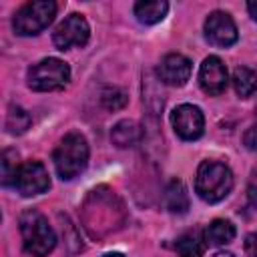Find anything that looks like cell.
Listing matches in <instances>:
<instances>
[{"label": "cell", "instance_id": "obj_25", "mask_svg": "<svg viewBox=\"0 0 257 257\" xmlns=\"http://www.w3.org/2000/svg\"><path fill=\"white\" fill-rule=\"evenodd\" d=\"M247 10H249V14L253 16V20H257V0L247 2Z\"/></svg>", "mask_w": 257, "mask_h": 257}, {"label": "cell", "instance_id": "obj_17", "mask_svg": "<svg viewBox=\"0 0 257 257\" xmlns=\"http://www.w3.org/2000/svg\"><path fill=\"white\" fill-rule=\"evenodd\" d=\"M205 239L213 245H227L235 239V225L225 219H215L205 229Z\"/></svg>", "mask_w": 257, "mask_h": 257}, {"label": "cell", "instance_id": "obj_10", "mask_svg": "<svg viewBox=\"0 0 257 257\" xmlns=\"http://www.w3.org/2000/svg\"><path fill=\"white\" fill-rule=\"evenodd\" d=\"M205 36L211 44L215 46H221V48H227L231 44L237 42V26L233 22V18L227 14V12H221V10H215L207 16L205 20Z\"/></svg>", "mask_w": 257, "mask_h": 257}, {"label": "cell", "instance_id": "obj_15", "mask_svg": "<svg viewBox=\"0 0 257 257\" xmlns=\"http://www.w3.org/2000/svg\"><path fill=\"white\" fill-rule=\"evenodd\" d=\"M165 207H167V211L177 213V215L187 213V209H189V195H187V189H185V185L181 181L173 179L165 187Z\"/></svg>", "mask_w": 257, "mask_h": 257}, {"label": "cell", "instance_id": "obj_26", "mask_svg": "<svg viewBox=\"0 0 257 257\" xmlns=\"http://www.w3.org/2000/svg\"><path fill=\"white\" fill-rule=\"evenodd\" d=\"M213 257H233V253H229V251H219V253H215Z\"/></svg>", "mask_w": 257, "mask_h": 257}, {"label": "cell", "instance_id": "obj_3", "mask_svg": "<svg viewBox=\"0 0 257 257\" xmlns=\"http://www.w3.org/2000/svg\"><path fill=\"white\" fill-rule=\"evenodd\" d=\"M233 189V173L225 163L203 161L197 169L195 191L207 203H219Z\"/></svg>", "mask_w": 257, "mask_h": 257}, {"label": "cell", "instance_id": "obj_20", "mask_svg": "<svg viewBox=\"0 0 257 257\" xmlns=\"http://www.w3.org/2000/svg\"><path fill=\"white\" fill-rule=\"evenodd\" d=\"M22 163H18V155L16 151H4L2 155V185L4 187H12L14 185V177L18 173V167Z\"/></svg>", "mask_w": 257, "mask_h": 257}, {"label": "cell", "instance_id": "obj_2", "mask_svg": "<svg viewBox=\"0 0 257 257\" xmlns=\"http://www.w3.org/2000/svg\"><path fill=\"white\" fill-rule=\"evenodd\" d=\"M20 235L22 247L30 257H46L56 245L54 229L36 209H28L20 215Z\"/></svg>", "mask_w": 257, "mask_h": 257}, {"label": "cell", "instance_id": "obj_13", "mask_svg": "<svg viewBox=\"0 0 257 257\" xmlns=\"http://www.w3.org/2000/svg\"><path fill=\"white\" fill-rule=\"evenodd\" d=\"M205 241L207 239L199 229L187 231L177 237V243H175L177 255L179 257H201L205 253Z\"/></svg>", "mask_w": 257, "mask_h": 257}, {"label": "cell", "instance_id": "obj_1", "mask_svg": "<svg viewBox=\"0 0 257 257\" xmlns=\"http://www.w3.org/2000/svg\"><path fill=\"white\" fill-rule=\"evenodd\" d=\"M122 203L106 189H94L84 201L82 221L92 237H104L122 225Z\"/></svg>", "mask_w": 257, "mask_h": 257}, {"label": "cell", "instance_id": "obj_19", "mask_svg": "<svg viewBox=\"0 0 257 257\" xmlns=\"http://www.w3.org/2000/svg\"><path fill=\"white\" fill-rule=\"evenodd\" d=\"M30 126V114L20 106H10L6 114V128L10 135H22Z\"/></svg>", "mask_w": 257, "mask_h": 257}, {"label": "cell", "instance_id": "obj_23", "mask_svg": "<svg viewBox=\"0 0 257 257\" xmlns=\"http://www.w3.org/2000/svg\"><path fill=\"white\" fill-rule=\"evenodd\" d=\"M245 251L249 257H257V231H253L245 237Z\"/></svg>", "mask_w": 257, "mask_h": 257}, {"label": "cell", "instance_id": "obj_8", "mask_svg": "<svg viewBox=\"0 0 257 257\" xmlns=\"http://www.w3.org/2000/svg\"><path fill=\"white\" fill-rule=\"evenodd\" d=\"M88 36H90V28H88V22L84 20V16L80 14H70L66 16L54 30V46L58 50H68L72 46H84L88 42Z\"/></svg>", "mask_w": 257, "mask_h": 257}, {"label": "cell", "instance_id": "obj_27", "mask_svg": "<svg viewBox=\"0 0 257 257\" xmlns=\"http://www.w3.org/2000/svg\"><path fill=\"white\" fill-rule=\"evenodd\" d=\"M104 257H124V255L122 253H106Z\"/></svg>", "mask_w": 257, "mask_h": 257}, {"label": "cell", "instance_id": "obj_16", "mask_svg": "<svg viewBox=\"0 0 257 257\" xmlns=\"http://www.w3.org/2000/svg\"><path fill=\"white\" fill-rule=\"evenodd\" d=\"M110 139L116 147L124 149V147H135L141 141V126L135 120H120L114 124Z\"/></svg>", "mask_w": 257, "mask_h": 257}, {"label": "cell", "instance_id": "obj_22", "mask_svg": "<svg viewBox=\"0 0 257 257\" xmlns=\"http://www.w3.org/2000/svg\"><path fill=\"white\" fill-rule=\"evenodd\" d=\"M247 199H249V205L257 209V169L251 173L249 177V185H247Z\"/></svg>", "mask_w": 257, "mask_h": 257}, {"label": "cell", "instance_id": "obj_24", "mask_svg": "<svg viewBox=\"0 0 257 257\" xmlns=\"http://www.w3.org/2000/svg\"><path fill=\"white\" fill-rule=\"evenodd\" d=\"M243 143H245V147L251 149V151L257 149V126H249V128H247V133H245V137H243Z\"/></svg>", "mask_w": 257, "mask_h": 257}, {"label": "cell", "instance_id": "obj_14", "mask_svg": "<svg viewBox=\"0 0 257 257\" xmlns=\"http://www.w3.org/2000/svg\"><path fill=\"white\" fill-rule=\"evenodd\" d=\"M169 12V4L165 0H141L135 4V16L143 24H157Z\"/></svg>", "mask_w": 257, "mask_h": 257}, {"label": "cell", "instance_id": "obj_7", "mask_svg": "<svg viewBox=\"0 0 257 257\" xmlns=\"http://www.w3.org/2000/svg\"><path fill=\"white\" fill-rule=\"evenodd\" d=\"M22 197H34L40 195L44 191H48L50 187V177L48 171L42 163L38 161H26L18 167V173L14 177V185H12Z\"/></svg>", "mask_w": 257, "mask_h": 257}, {"label": "cell", "instance_id": "obj_5", "mask_svg": "<svg viewBox=\"0 0 257 257\" xmlns=\"http://www.w3.org/2000/svg\"><path fill=\"white\" fill-rule=\"evenodd\" d=\"M70 80V68L60 58H42L28 70V86L38 92L62 90Z\"/></svg>", "mask_w": 257, "mask_h": 257}, {"label": "cell", "instance_id": "obj_12", "mask_svg": "<svg viewBox=\"0 0 257 257\" xmlns=\"http://www.w3.org/2000/svg\"><path fill=\"white\" fill-rule=\"evenodd\" d=\"M157 74L169 86H183L191 76V60L179 52H171L161 60Z\"/></svg>", "mask_w": 257, "mask_h": 257}, {"label": "cell", "instance_id": "obj_6", "mask_svg": "<svg viewBox=\"0 0 257 257\" xmlns=\"http://www.w3.org/2000/svg\"><path fill=\"white\" fill-rule=\"evenodd\" d=\"M56 14V4L52 0H34L24 4L12 20L14 32L20 36H32L44 30Z\"/></svg>", "mask_w": 257, "mask_h": 257}, {"label": "cell", "instance_id": "obj_11", "mask_svg": "<svg viewBox=\"0 0 257 257\" xmlns=\"http://www.w3.org/2000/svg\"><path fill=\"white\" fill-rule=\"evenodd\" d=\"M227 68L219 56H207L199 68V84L207 94H221L227 86Z\"/></svg>", "mask_w": 257, "mask_h": 257}, {"label": "cell", "instance_id": "obj_18", "mask_svg": "<svg viewBox=\"0 0 257 257\" xmlns=\"http://www.w3.org/2000/svg\"><path fill=\"white\" fill-rule=\"evenodd\" d=\"M233 88L243 98L249 96V94H253L255 88H257V72L251 70V68H247V66L235 68V72H233Z\"/></svg>", "mask_w": 257, "mask_h": 257}, {"label": "cell", "instance_id": "obj_21", "mask_svg": "<svg viewBox=\"0 0 257 257\" xmlns=\"http://www.w3.org/2000/svg\"><path fill=\"white\" fill-rule=\"evenodd\" d=\"M102 104L106 106V108H110V110H116V108H122L124 104H126V94L122 92V90H118V88H106L104 92H102Z\"/></svg>", "mask_w": 257, "mask_h": 257}, {"label": "cell", "instance_id": "obj_9", "mask_svg": "<svg viewBox=\"0 0 257 257\" xmlns=\"http://www.w3.org/2000/svg\"><path fill=\"white\" fill-rule=\"evenodd\" d=\"M171 122H173L175 133L185 141H197L205 128L203 112L199 106H193V104L177 106L171 114Z\"/></svg>", "mask_w": 257, "mask_h": 257}, {"label": "cell", "instance_id": "obj_4", "mask_svg": "<svg viewBox=\"0 0 257 257\" xmlns=\"http://www.w3.org/2000/svg\"><path fill=\"white\" fill-rule=\"evenodd\" d=\"M56 173L62 181H70L86 169L88 163V143L80 133H68L52 155Z\"/></svg>", "mask_w": 257, "mask_h": 257}]
</instances>
